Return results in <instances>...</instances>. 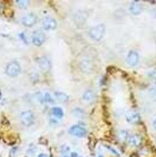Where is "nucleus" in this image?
Wrapping results in <instances>:
<instances>
[{
    "mask_svg": "<svg viewBox=\"0 0 156 157\" xmlns=\"http://www.w3.org/2000/svg\"><path fill=\"white\" fill-rule=\"evenodd\" d=\"M105 31V25L103 24H99L90 29L89 35L92 39L98 41L103 37Z\"/></svg>",
    "mask_w": 156,
    "mask_h": 157,
    "instance_id": "f257e3e1",
    "label": "nucleus"
},
{
    "mask_svg": "<svg viewBox=\"0 0 156 157\" xmlns=\"http://www.w3.org/2000/svg\"><path fill=\"white\" fill-rule=\"evenodd\" d=\"M5 72L7 75L10 77H16L19 75L21 72L20 64L16 61H13L9 62L6 67Z\"/></svg>",
    "mask_w": 156,
    "mask_h": 157,
    "instance_id": "f03ea898",
    "label": "nucleus"
},
{
    "mask_svg": "<svg viewBox=\"0 0 156 157\" xmlns=\"http://www.w3.org/2000/svg\"><path fill=\"white\" fill-rule=\"evenodd\" d=\"M69 133L77 138H83L87 135V130L83 126L75 124L69 129Z\"/></svg>",
    "mask_w": 156,
    "mask_h": 157,
    "instance_id": "7ed1b4c3",
    "label": "nucleus"
},
{
    "mask_svg": "<svg viewBox=\"0 0 156 157\" xmlns=\"http://www.w3.org/2000/svg\"><path fill=\"white\" fill-rule=\"evenodd\" d=\"M46 39V36L44 33L40 30H36L33 33L32 35V41L33 44L36 47H40L44 43Z\"/></svg>",
    "mask_w": 156,
    "mask_h": 157,
    "instance_id": "20e7f679",
    "label": "nucleus"
},
{
    "mask_svg": "<svg viewBox=\"0 0 156 157\" xmlns=\"http://www.w3.org/2000/svg\"><path fill=\"white\" fill-rule=\"evenodd\" d=\"M20 120L23 125L26 127L31 126L34 121V115L33 112L30 110L22 112L20 115Z\"/></svg>",
    "mask_w": 156,
    "mask_h": 157,
    "instance_id": "39448f33",
    "label": "nucleus"
},
{
    "mask_svg": "<svg viewBox=\"0 0 156 157\" xmlns=\"http://www.w3.org/2000/svg\"><path fill=\"white\" fill-rule=\"evenodd\" d=\"M42 25L46 31H53L57 27V23L55 19L51 17H45L42 20Z\"/></svg>",
    "mask_w": 156,
    "mask_h": 157,
    "instance_id": "423d86ee",
    "label": "nucleus"
},
{
    "mask_svg": "<svg viewBox=\"0 0 156 157\" xmlns=\"http://www.w3.org/2000/svg\"><path fill=\"white\" fill-rule=\"evenodd\" d=\"M126 61L129 66H136L139 62V54L135 50H131L127 54Z\"/></svg>",
    "mask_w": 156,
    "mask_h": 157,
    "instance_id": "0eeeda50",
    "label": "nucleus"
},
{
    "mask_svg": "<svg viewBox=\"0 0 156 157\" xmlns=\"http://www.w3.org/2000/svg\"><path fill=\"white\" fill-rule=\"evenodd\" d=\"M37 21V17L35 14L33 13H28L24 16L22 19V23L26 27H32L35 25Z\"/></svg>",
    "mask_w": 156,
    "mask_h": 157,
    "instance_id": "6e6552de",
    "label": "nucleus"
},
{
    "mask_svg": "<svg viewBox=\"0 0 156 157\" xmlns=\"http://www.w3.org/2000/svg\"><path fill=\"white\" fill-rule=\"evenodd\" d=\"M126 120L130 124H137L140 121V115L137 112L129 111L126 114Z\"/></svg>",
    "mask_w": 156,
    "mask_h": 157,
    "instance_id": "1a4fd4ad",
    "label": "nucleus"
},
{
    "mask_svg": "<svg viewBox=\"0 0 156 157\" xmlns=\"http://www.w3.org/2000/svg\"><path fill=\"white\" fill-rule=\"evenodd\" d=\"M129 11L134 15H139L143 11V4L139 1H134L129 7Z\"/></svg>",
    "mask_w": 156,
    "mask_h": 157,
    "instance_id": "9d476101",
    "label": "nucleus"
},
{
    "mask_svg": "<svg viewBox=\"0 0 156 157\" xmlns=\"http://www.w3.org/2000/svg\"><path fill=\"white\" fill-rule=\"evenodd\" d=\"M38 64H39L41 70L44 72H49L51 69V62L48 58L45 57H40L38 60Z\"/></svg>",
    "mask_w": 156,
    "mask_h": 157,
    "instance_id": "9b49d317",
    "label": "nucleus"
},
{
    "mask_svg": "<svg viewBox=\"0 0 156 157\" xmlns=\"http://www.w3.org/2000/svg\"><path fill=\"white\" fill-rule=\"evenodd\" d=\"M88 16L85 11H78L75 16L76 23L78 25H81L85 23L86 20Z\"/></svg>",
    "mask_w": 156,
    "mask_h": 157,
    "instance_id": "f8f14e48",
    "label": "nucleus"
},
{
    "mask_svg": "<svg viewBox=\"0 0 156 157\" xmlns=\"http://www.w3.org/2000/svg\"><path fill=\"white\" fill-rule=\"evenodd\" d=\"M128 140H129V144L131 145L132 146L137 147L141 144L142 143V138L141 137L138 135H132L128 138Z\"/></svg>",
    "mask_w": 156,
    "mask_h": 157,
    "instance_id": "ddd939ff",
    "label": "nucleus"
},
{
    "mask_svg": "<svg viewBox=\"0 0 156 157\" xmlns=\"http://www.w3.org/2000/svg\"><path fill=\"white\" fill-rule=\"evenodd\" d=\"M93 64L90 59H85L81 62V69L85 72H91L93 70Z\"/></svg>",
    "mask_w": 156,
    "mask_h": 157,
    "instance_id": "4468645a",
    "label": "nucleus"
},
{
    "mask_svg": "<svg viewBox=\"0 0 156 157\" xmlns=\"http://www.w3.org/2000/svg\"><path fill=\"white\" fill-rule=\"evenodd\" d=\"M54 96L61 103H65L69 100V96L62 92H55Z\"/></svg>",
    "mask_w": 156,
    "mask_h": 157,
    "instance_id": "2eb2a0df",
    "label": "nucleus"
},
{
    "mask_svg": "<svg viewBox=\"0 0 156 157\" xmlns=\"http://www.w3.org/2000/svg\"><path fill=\"white\" fill-rule=\"evenodd\" d=\"M95 93L91 90H86V91L84 93L83 96V98L84 101H93L94 98H95Z\"/></svg>",
    "mask_w": 156,
    "mask_h": 157,
    "instance_id": "dca6fc26",
    "label": "nucleus"
},
{
    "mask_svg": "<svg viewBox=\"0 0 156 157\" xmlns=\"http://www.w3.org/2000/svg\"><path fill=\"white\" fill-rule=\"evenodd\" d=\"M51 112L53 115L58 119H61L64 117V111L60 107H57V106L53 107L51 109Z\"/></svg>",
    "mask_w": 156,
    "mask_h": 157,
    "instance_id": "f3484780",
    "label": "nucleus"
},
{
    "mask_svg": "<svg viewBox=\"0 0 156 157\" xmlns=\"http://www.w3.org/2000/svg\"><path fill=\"white\" fill-rule=\"evenodd\" d=\"M72 113L75 117L77 118H83L85 117V112L80 108H76L72 110Z\"/></svg>",
    "mask_w": 156,
    "mask_h": 157,
    "instance_id": "a211bd4d",
    "label": "nucleus"
},
{
    "mask_svg": "<svg viewBox=\"0 0 156 157\" xmlns=\"http://www.w3.org/2000/svg\"><path fill=\"white\" fill-rule=\"evenodd\" d=\"M17 3L20 8H21V9H25L28 6L29 1H26V0H18V1H17Z\"/></svg>",
    "mask_w": 156,
    "mask_h": 157,
    "instance_id": "6ab92c4d",
    "label": "nucleus"
},
{
    "mask_svg": "<svg viewBox=\"0 0 156 157\" xmlns=\"http://www.w3.org/2000/svg\"><path fill=\"white\" fill-rule=\"evenodd\" d=\"M43 98H44L45 101L47 102V103H54V99L49 93H46Z\"/></svg>",
    "mask_w": 156,
    "mask_h": 157,
    "instance_id": "aec40b11",
    "label": "nucleus"
},
{
    "mask_svg": "<svg viewBox=\"0 0 156 157\" xmlns=\"http://www.w3.org/2000/svg\"><path fill=\"white\" fill-rule=\"evenodd\" d=\"M150 95L153 100L156 101V88H153L150 90Z\"/></svg>",
    "mask_w": 156,
    "mask_h": 157,
    "instance_id": "412c9836",
    "label": "nucleus"
},
{
    "mask_svg": "<svg viewBox=\"0 0 156 157\" xmlns=\"http://www.w3.org/2000/svg\"><path fill=\"white\" fill-rule=\"evenodd\" d=\"M120 138L122 140H125L127 138V132L125 130H121L120 132Z\"/></svg>",
    "mask_w": 156,
    "mask_h": 157,
    "instance_id": "4be33fe9",
    "label": "nucleus"
},
{
    "mask_svg": "<svg viewBox=\"0 0 156 157\" xmlns=\"http://www.w3.org/2000/svg\"><path fill=\"white\" fill-rule=\"evenodd\" d=\"M106 148H107L108 149H109V151H111L112 153H113V154L117 155V156H119V154L117 151H116V150L114 149V148H112V147L109 146H106Z\"/></svg>",
    "mask_w": 156,
    "mask_h": 157,
    "instance_id": "5701e85b",
    "label": "nucleus"
},
{
    "mask_svg": "<svg viewBox=\"0 0 156 157\" xmlns=\"http://www.w3.org/2000/svg\"><path fill=\"white\" fill-rule=\"evenodd\" d=\"M71 157H80V156H79V155H78L77 153L72 152L71 154Z\"/></svg>",
    "mask_w": 156,
    "mask_h": 157,
    "instance_id": "b1692460",
    "label": "nucleus"
},
{
    "mask_svg": "<svg viewBox=\"0 0 156 157\" xmlns=\"http://www.w3.org/2000/svg\"><path fill=\"white\" fill-rule=\"evenodd\" d=\"M38 157H48V156L44 154H41L39 155V156H38Z\"/></svg>",
    "mask_w": 156,
    "mask_h": 157,
    "instance_id": "393cba45",
    "label": "nucleus"
},
{
    "mask_svg": "<svg viewBox=\"0 0 156 157\" xmlns=\"http://www.w3.org/2000/svg\"><path fill=\"white\" fill-rule=\"evenodd\" d=\"M153 127H154V128H155V130H156V119L154 120V122H153Z\"/></svg>",
    "mask_w": 156,
    "mask_h": 157,
    "instance_id": "a878e982",
    "label": "nucleus"
},
{
    "mask_svg": "<svg viewBox=\"0 0 156 157\" xmlns=\"http://www.w3.org/2000/svg\"><path fill=\"white\" fill-rule=\"evenodd\" d=\"M1 98H2V93L1 91H0V100H1Z\"/></svg>",
    "mask_w": 156,
    "mask_h": 157,
    "instance_id": "bb28decb",
    "label": "nucleus"
},
{
    "mask_svg": "<svg viewBox=\"0 0 156 157\" xmlns=\"http://www.w3.org/2000/svg\"><path fill=\"white\" fill-rule=\"evenodd\" d=\"M98 157H103V156H101V155H100V156H98Z\"/></svg>",
    "mask_w": 156,
    "mask_h": 157,
    "instance_id": "cd10ccee",
    "label": "nucleus"
},
{
    "mask_svg": "<svg viewBox=\"0 0 156 157\" xmlns=\"http://www.w3.org/2000/svg\"><path fill=\"white\" fill-rule=\"evenodd\" d=\"M0 8H1V7H0Z\"/></svg>",
    "mask_w": 156,
    "mask_h": 157,
    "instance_id": "c85d7f7f",
    "label": "nucleus"
}]
</instances>
